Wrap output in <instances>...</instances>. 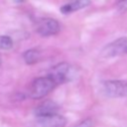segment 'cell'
<instances>
[{
	"label": "cell",
	"instance_id": "obj_1",
	"mask_svg": "<svg viewBox=\"0 0 127 127\" xmlns=\"http://www.w3.org/2000/svg\"><path fill=\"white\" fill-rule=\"evenodd\" d=\"M57 85V82L49 74L47 76L37 77L31 83L29 96L33 99H41L48 95Z\"/></svg>",
	"mask_w": 127,
	"mask_h": 127
},
{
	"label": "cell",
	"instance_id": "obj_2",
	"mask_svg": "<svg viewBox=\"0 0 127 127\" xmlns=\"http://www.w3.org/2000/svg\"><path fill=\"white\" fill-rule=\"evenodd\" d=\"M101 90L107 97L117 98L127 96V81L120 79L105 80L101 83Z\"/></svg>",
	"mask_w": 127,
	"mask_h": 127
},
{
	"label": "cell",
	"instance_id": "obj_3",
	"mask_svg": "<svg viewBox=\"0 0 127 127\" xmlns=\"http://www.w3.org/2000/svg\"><path fill=\"white\" fill-rule=\"evenodd\" d=\"M127 54V37L119 38L108 45H106L101 51V57L112 58Z\"/></svg>",
	"mask_w": 127,
	"mask_h": 127
},
{
	"label": "cell",
	"instance_id": "obj_4",
	"mask_svg": "<svg viewBox=\"0 0 127 127\" xmlns=\"http://www.w3.org/2000/svg\"><path fill=\"white\" fill-rule=\"evenodd\" d=\"M60 23L52 18L41 19L37 25V33L42 37H49L56 35L60 32Z\"/></svg>",
	"mask_w": 127,
	"mask_h": 127
},
{
	"label": "cell",
	"instance_id": "obj_5",
	"mask_svg": "<svg viewBox=\"0 0 127 127\" xmlns=\"http://www.w3.org/2000/svg\"><path fill=\"white\" fill-rule=\"evenodd\" d=\"M70 70L71 66L67 63H60L51 69L49 75L57 82V84H61L70 78Z\"/></svg>",
	"mask_w": 127,
	"mask_h": 127
},
{
	"label": "cell",
	"instance_id": "obj_6",
	"mask_svg": "<svg viewBox=\"0 0 127 127\" xmlns=\"http://www.w3.org/2000/svg\"><path fill=\"white\" fill-rule=\"evenodd\" d=\"M65 124L66 119L58 113L51 116L38 117L34 123V127H64Z\"/></svg>",
	"mask_w": 127,
	"mask_h": 127
},
{
	"label": "cell",
	"instance_id": "obj_7",
	"mask_svg": "<svg viewBox=\"0 0 127 127\" xmlns=\"http://www.w3.org/2000/svg\"><path fill=\"white\" fill-rule=\"evenodd\" d=\"M58 111H59V106L55 101L45 100L36 107L35 114L37 117H46V116L58 114Z\"/></svg>",
	"mask_w": 127,
	"mask_h": 127
},
{
	"label": "cell",
	"instance_id": "obj_8",
	"mask_svg": "<svg viewBox=\"0 0 127 127\" xmlns=\"http://www.w3.org/2000/svg\"><path fill=\"white\" fill-rule=\"evenodd\" d=\"M89 4L90 0H68L67 3L61 7V12L63 14H69L88 6Z\"/></svg>",
	"mask_w": 127,
	"mask_h": 127
},
{
	"label": "cell",
	"instance_id": "obj_9",
	"mask_svg": "<svg viewBox=\"0 0 127 127\" xmlns=\"http://www.w3.org/2000/svg\"><path fill=\"white\" fill-rule=\"evenodd\" d=\"M23 58H24V61L28 64H34L40 61V52L37 51L36 49L28 50L24 53Z\"/></svg>",
	"mask_w": 127,
	"mask_h": 127
},
{
	"label": "cell",
	"instance_id": "obj_10",
	"mask_svg": "<svg viewBox=\"0 0 127 127\" xmlns=\"http://www.w3.org/2000/svg\"><path fill=\"white\" fill-rule=\"evenodd\" d=\"M13 46V41L8 36H0V49L9 50Z\"/></svg>",
	"mask_w": 127,
	"mask_h": 127
},
{
	"label": "cell",
	"instance_id": "obj_11",
	"mask_svg": "<svg viewBox=\"0 0 127 127\" xmlns=\"http://www.w3.org/2000/svg\"><path fill=\"white\" fill-rule=\"evenodd\" d=\"M73 127H93V121L91 118H86L75 124Z\"/></svg>",
	"mask_w": 127,
	"mask_h": 127
},
{
	"label": "cell",
	"instance_id": "obj_12",
	"mask_svg": "<svg viewBox=\"0 0 127 127\" xmlns=\"http://www.w3.org/2000/svg\"><path fill=\"white\" fill-rule=\"evenodd\" d=\"M116 8L119 12H126L127 11V0H120L117 2Z\"/></svg>",
	"mask_w": 127,
	"mask_h": 127
},
{
	"label": "cell",
	"instance_id": "obj_13",
	"mask_svg": "<svg viewBox=\"0 0 127 127\" xmlns=\"http://www.w3.org/2000/svg\"><path fill=\"white\" fill-rule=\"evenodd\" d=\"M14 1H15L16 3H22V2L24 1V0H14Z\"/></svg>",
	"mask_w": 127,
	"mask_h": 127
},
{
	"label": "cell",
	"instance_id": "obj_14",
	"mask_svg": "<svg viewBox=\"0 0 127 127\" xmlns=\"http://www.w3.org/2000/svg\"><path fill=\"white\" fill-rule=\"evenodd\" d=\"M0 64H1V58H0Z\"/></svg>",
	"mask_w": 127,
	"mask_h": 127
}]
</instances>
